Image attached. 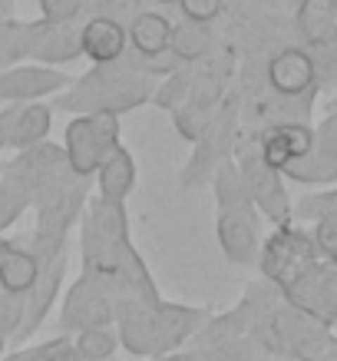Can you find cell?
<instances>
[{"label":"cell","mask_w":337,"mask_h":361,"mask_svg":"<svg viewBox=\"0 0 337 361\" xmlns=\"http://www.w3.org/2000/svg\"><path fill=\"white\" fill-rule=\"evenodd\" d=\"M116 348H120V338L109 329H89L73 338V351L80 361H109L116 355Z\"/></svg>","instance_id":"25"},{"label":"cell","mask_w":337,"mask_h":361,"mask_svg":"<svg viewBox=\"0 0 337 361\" xmlns=\"http://www.w3.org/2000/svg\"><path fill=\"white\" fill-rule=\"evenodd\" d=\"M13 23H17V20H11V17H0V44L7 40V33H11Z\"/></svg>","instance_id":"36"},{"label":"cell","mask_w":337,"mask_h":361,"mask_svg":"<svg viewBox=\"0 0 337 361\" xmlns=\"http://www.w3.org/2000/svg\"><path fill=\"white\" fill-rule=\"evenodd\" d=\"M126 47H129V37H126V27L116 17H89L80 27V54L93 60V66L122 60Z\"/></svg>","instance_id":"11"},{"label":"cell","mask_w":337,"mask_h":361,"mask_svg":"<svg viewBox=\"0 0 337 361\" xmlns=\"http://www.w3.org/2000/svg\"><path fill=\"white\" fill-rule=\"evenodd\" d=\"M311 149H314V130L305 126V123H278V126H272L258 142L261 159L272 166V169H278V173H281L291 159H301V156H307Z\"/></svg>","instance_id":"13"},{"label":"cell","mask_w":337,"mask_h":361,"mask_svg":"<svg viewBox=\"0 0 337 361\" xmlns=\"http://www.w3.org/2000/svg\"><path fill=\"white\" fill-rule=\"evenodd\" d=\"M314 146L321 149V153H327V156H331V159L337 163V113H327L324 123L317 126Z\"/></svg>","instance_id":"31"},{"label":"cell","mask_w":337,"mask_h":361,"mask_svg":"<svg viewBox=\"0 0 337 361\" xmlns=\"http://www.w3.org/2000/svg\"><path fill=\"white\" fill-rule=\"evenodd\" d=\"M23 325V295H7L0 292V338L17 335Z\"/></svg>","instance_id":"27"},{"label":"cell","mask_w":337,"mask_h":361,"mask_svg":"<svg viewBox=\"0 0 337 361\" xmlns=\"http://www.w3.org/2000/svg\"><path fill=\"white\" fill-rule=\"evenodd\" d=\"M235 123H239V116H235L231 106H218V113L208 120L205 133L196 140V149H192V156H189L182 176H179L182 189L205 186L208 179L215 176L218 166L229 163L231 142H235Z\"/></svg>","instance_id":"5"},{"label":"cell","mask_w":337,"mask_h":361,"mask_svg":"<svg viewBox=\"0 0 337 361\" xmlns=\"http://www.w3.org/2000/svg\"><path fill=\"white\" fill-rule=\"evenodd\" d=\"M73 80L53 70V66H37V63H17L11 70H0V99L7 103H30L40 97H53L70 90Z\"/></svg>","instance_id":"7"},{"label":"cell","mask_w":337,"mask_h":361,"mask_svg":"<svg viewBox=\"0 0 337 361\" xmlns=\"http://www.w3.org/2000/svg\"><path fill=\"white\" fill-rule=\"evenodd\" d=\"M120 142V116L109 113H93V116H77L66 123L63 133V159L70 173L80 179L96 176V169L106 163Z\"/></svg>","instance_id":"2"},{"label":"cell","mask_w":337,"mask_h":361,"mask_svg":"<svg viewBox=\"0 0 337 361\" xmlns=\"http://www.w3.org/2000/svg\"><path fill=\"white\" fill-rule=\"evenodd\" d=\"M155 361H205L202 355H196V351H189V355H175V358H155Z\"/></svg>","instance_id":"37"},{"label":"cell","mask_w":337,"mask_h":361,"mask_svg":"<svg viewBox=\"0 0 337 361\" xmlns=\"http://www.w3.org/2000/svg\"><path fill=\"white\" fill-rule=\"evenodd\" d=\"M0 351H4V338H0Z\"/></svg>","instance_id":"40"},{"label":"cell","mask_w":337,"mask_h":361,"mask_svg":"<svg viewBox=\"0 0 337 361\" xmlns=\"http://www.w3.org/2000/svg\"><path fill=\"white\" fill-rule=\"evenodd\" d=\"M66 265H70V249H63L60 255H53L50 262L40 265L37 282L30 285V292L23 295V325L17 331V338H30L33 331L44 325V318L50 315V305L56 302V292L63 285Z\"/></svg>","instance_id":"8"},{"label":"cell","mask_w":337,"mask_h":361,"mask_svg":"<svg viewBox=\"0 0 337 361\" xmlns=\"http://www.w3.org/2000/svg\"><path fill=\"white\" fill-rule=\"evenodd\" d=\"M63 338H53V341H44V345H37V348H23V351H11V355H4L0 361H40L44 355H50V351L56 348Z\"/></svg>","instance_id":"32"},{"label":"cell","mask_w":337,"mask_h":361,"mask_svg":"<svg viewBox=\"0 0 337 361\" xmlns=\"http://www.w3.org/2000/svg\"><path fill=\"white\" fill-rule=\"evenodd\" d=\"M27 206H33L30 179L7 166V169H4V179H0V235H4V229H11L13 222L20 219Z\"/></svg>","instance_id":"19"},{"label":"cell","mask_w":337,"mask_h":361,"mask_svg":"<svg viewBox=\"0 0 337 361\" xmlns=\"http://www.w3.org/2000/svg\"><path fill=\"white\" fill-rule=\"evenodd\" d=\"M196 66H179L172 70L169 77H163V83H155V93H153V103L159 110L165 113H175L179 106L189 103L192 90H196Z\"/></svg>","instance_id":"23"},{"label":"cell","mask_w":337,"mask_h":361,"mask_svg":"<svg viewBox=\"0 0 337 361\" xmlns=\"http://www.w3.org/2000/svg\"><path fill=\"white\" fill-rule=\"evenodd\" d=\"M298 27L311 47H331L337 40V0H305Z\"/></svg>","instance_id":"18"},{"label":"cell","mask_w":337,"mask_h":361,"mask_svg":"<svg viewBox=\"0 0 337 361\" xmlns=\"http://www.w3.org/2000/svg\"><path fill=\"white\" fill-rule=\"evenodd\" d=\"M40 13L46 23H77L87 13V0H40Z\"/></svg>","instance_id":"26"},{"label":"cell","mask_w":337,"mask_h":361,"mask_svg":"<svg viewBox=\"0 0 337 361\" xmlns=\"http://www.w3.org/2000/svg\"><path fill=\"white\" fill-rule=\"evenodd\" d=\"M37 272H40L37 255L30 249L13 245L11 255L0 265V292H7V295H27L30 285L37 282Z\"/></svg>","instance_id":"20"},{"label":"cell","mask_w":337,"mask_h":361,"mask_svg":"<svg viewBox=\"0 0 337 361\" xmlns=\"http://www.w3.org/2000/svg\"><path fill=\"white\" fill-rule=\"evenodd\" d=\"M132 189H136V156L126 146H116L113 156L96 169V199L126 206Z\"/></svg>","instance_id":"15"},{"label":"cell","mask_w":337,"mask_h":361,"mask_svg":"<svg viewBox=\"0 0 337 361\" xmlns=\"http://www.w3.org/2000/svg\"><path fill=\"white\" fill-rule=\"evenodd\" d=\"M317 255H321V252H317L311 235L284 226V229H274L272 239L261 245L258 262H261V272L268 275L281 292H288V288L317 262Z\"/></svg>","instance_id":"4"},{"label":"cell","mask_w":337,"mask_h":361,"mask_svg":"<svg viewBox=\"0 0 337 361\" xmlns=\"http://www.w3.org/2000/svg\"><path fill=\"white\" fill-rule=\"evenodd\" d=\"M126 37H129V44H132V54L165 56L169 54V44H172V23H169L165 13L139 11L136 17H132Z\"/></svg>","instance_id":"16"},{"label":"cell","mask_w":337,"mask_h":361,"mask_svg":"<svg viewBox=\"0 0 337 361\" xmlns=\"http://www.w3.org/2000/svg\"><path fill=\"white\" fill-rule=\"evenodd\" d=\"M40 361H80V358H77V351H73V341L63 335V341H60V345H56L50 355H44Z\"/></svg>","instance_id":"33"},{"label":"cell","mask_w":337,"mask_h":361,"mask_svg":"<svg viewBox=\"0 0 337 361\" xmlns=\"http://www.w3.org/2000/svg\"><path fill=\"white\" fill-rule=\"evenodd\" d=\"M314 77H317V66L311 60V54L305 50H278V54L268 60V83L278 97H305L307 90L314 87Z\"/></svg>","instance_id":"12"},{"label":"cell","mask_w":337,"mask_h":361,"mask_svg":"<svg viewBox=\"0 0 337 361\" xmlns=\"http://www.w3.org/2000/svg\"><path fill=\"white\" fill-rule=\"evenodd\" d=\"M53 126V110L44 106V103H23L17 106L13 113V123H11V149L17 153H27L33 146H40L46 140V133Z\"/></svg>","instance_id":"17"},{"label":"cell","mask_w":337,"mask_h":361,"mask_svg":"<svg viewBox=\"0 0 337 361\" xmlns=\"http://www.w3.org/2000/svg\"><path fill=\"white\" fill-rule=\"evenodd\" d=\"M80 54V27L77 23H46L33 20L30 23V50L27 60H37V66H53V63H70Z\"/></svg>","instance_id":"10"},{"label":"cell","mask_w":337,"mask_h":361,"mask_svg":"<svg viewBox=\"0 0 337 361\" xmlns=\"http://www.w3.org/2000/svg\"><path fill=\"white\" fill-rule=\"evenodd\" d=\"M179 7H182V17L192 23H212L222 13V0H179Z\"/></svg>","instance_id":"29"},{"label":"cell","mask_w":337,"mask_h":361,"mask_svg":"<svg viewBox=\"0 0 337 361\" xmlns=\"http://www.w3.org/2000/svg\"><path fill=\"white\" fill-rule=\"evenodd\" d=\"M13 113H17V106H11V110L0 113V149H7V142H11V123H13Z\"/></svg>","instance_id":"34"},{"label":"cell","mask_w":337,"mask_h":361,"mask_svg":"<svg viewBox=\"0 0 337 361\" xmlns=\"http://www.w3.org/2000/svg\"><path fill=\"white\" fill-rule=\"evenodd\" d=\"M212 192H215V202H218V212L222 209H239V212H255L251 206L248 192H245V183H241V173L239 166L231 163H222L212 176Z\"/></svg>","instance_id":"22"},{"label":"cell","mask_w":337,"mask_h":361,"mask_svg":"<svg viewBox=\"0 0 337 361\" xmlns=\"http://www.w3.org/2000/svg\"><path fill=\"white\" fill-rule=\"evenodd\" d=\"M281 176L298 179V183H307V186H311V183H337V163L314 146L307 156L291 159V163L281 169Z\"/></svg>","instance_id":"24"},{"label":"cell","mask_w":337,"mask_h":361,"mask_svg":"<svg viewBox=\"0 0 337 361\" xmlns=\"http://www.w3.org/2000/svg\"><path fill=\"white\" fill-rule=\"evenodd\" d=\"M153 93H155L153 77L132 70L126 60H116V63L93 66L89 73L73 80L70 90H63L56 97V106L80 113V116H93V113L120 116V113L139 110L146 103H153Z\"/></svg>","instance_id":"1"},{"label":"cell","mask_w":337,"mask_h":361,"mask_svg":"<svg viewBox=\"0 0 337 361\" xmlns=\"http://www.w3.org/2000/svg\"><path fill=\"white\" fill-rule=\"evenodd\" d=\"M298 216H305V219H317V222L337 219V192H321V196L301 199Z\"/></svg>","instance_id":"28"},{"label":"cell","mask_w":337,"mask_h":361,"mask_svg":"<svg viewBox=\"0 0 337 361\" xmlns=\"http://www.w3.org/2000/svg\"><path fill=\"white\" fill-rule=\"evenodd\" d=\"M208 318L205 308L192 305H172V302H159L155 305V331H159V355H169L189 338H196L202 322Z\"/></svg>","instance_id":"14"},{"label":"cell","mask_w":337,"mask_h":361,"mask_svg":"<svg viewBox=\"0 0 337 361\" xmlns=\"http://www.w3.org/2000/svg\"><path fill=\"white\" fill-rule=\"evenodd\" d=\"M208 27L205 23H192V20H182L172 27V44H169V54L175 56L179 66H196L202 56L208 54Z\"/></svg>","instance_id":"21"},{"label":"cell","mask_w":337,"mask_h":361,"mask_svg":"<svg viewBox=\"0 0 337 361\" xmlns=\"http://www.w3.org/2000/svg\"><path fill=\"white\" fill-rule=\"evenodd\" d=\"M314 245H317V252H321V255H327V262L337 269V219L317 222Z\"/></svg>","instance_id":"30"},{"label":"cell","mask_w":337,"mask_h":361,"mask_svg":"<svg viewBox=\"0 0 337 361\" xmlns=\"http://www.w3.org/2000/svg\"><path fill=\"white\" fill-rule=\"evenodd\" d=\"M113 322H116V298L109 295L96 279L80 275L63 298V312H60L63 331L80 335V331L89 329H109Z\"/></svg>","instance_id":"6"},{"label":"cell","mask_w":337,"mask_h":361,"mask_svg":"<svg viewBox=\"0 0 337 361\" xmlns=\"http://www.w3.org/2000/svg\"><path fill=\"white\" fill-rule=\"evenodd\" d=\"M11 249H13V242L7 239V235H0V265H4V259L11 255Z\"/></svg>","instance_id":"35"},{"label":"cell","mask_w":337,"mask_h":361,"mask_svg":"<svg viewBox=\"0 0 337 361\" xmlns=\"http://www.w3.org/2000/svg\"><path fill=\"white\" fill-rule=\"evenodd\" d=\"M159 4H169V7H172V4H179V0H159Z\"/></svg>","instance_id":"38"},{"label":"cell","mask_w":337,"mask_h":361,"mask_svg":"<svg viewBox=\"0 0 337 361\" xmlns=\"http://www.w3.org/2000/svg\"><path fill=\"white\" fill-rule=\"evenodd\" d=\"M331 113H337V99H334V103H331Z\"/></svg>","instance_id":"39"},{"label":"cell","mask_w":337,"mask_h":361,"mask_svg":"<svg viewBox=\"0 0 337 361\" xmlns=\"http://www.w3.org/2000/svg\"><path fill=\"white\" fill-rule=\"evenodd\" d=\"M218 245L222 255L231 265H255L261 255L258 226H255V212H239V209H222L218 212Z\"/></svg>","instance_id":"9"},{"label":"cell","mask_w":337,"mask_h":361,"mask_svg":"<svg viewBox=\"0 0 337 361\" xmlns=\"http://www.w3.org/2000/svg\"><path fill=\"white\" fill-rule=\"evenodd\" d=\"M235 166H239L241 183H245V192H248L255 212L261 209L278 229L291 226L294 209H291V199H288V189H284V179L278 169H272V166L261 159L258 146H245Z\"/></svg>","instance_id":"3"}]
</instances>
